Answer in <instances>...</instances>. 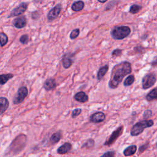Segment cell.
<instances>
[{"label": "cell", "mask_w": 157, "mask_h": 157, "mask_svg": "<svg viewBox=\"0 0 157 157\" xmlns=\"http://www.w3.org/2000/svg\"><path fill=\"white\" fill-rule=\"evenodd\" d=\"M131 72V64L128 61H123L115 65L111 71L109 87L111 89H117L122 82L123 78Z\"/></svg>", "instance_id": "1"}, {"label": "cell", "mask_w": 157, "mask_h": 157, "mask_svg": "<svg viewBox=\"0 0 157 157\" xmlns=\"http://www.w3.org/2000/svg\"><path fill=\"white\" fill-rule=\"evenodd\" d=\"M131 31V28L128 26H117L110 31V36L115 40H122L130 34Z\"/></svg>", "instance_id": "2"}, {"label": "cell", "mask_w": 157, "mask_h": 157, "mask_svg": "<svg viewBox=\"0 0 157 157\" xmlns=\"http://www.w3.org/2000/svg\"><path fill=\"white\" fill-rule=\"evenodd\" d=\"M154 124L152 120H144L138 122L133 126L130 131V134L132 136H138L141 134L145 129L152 127Z\"/></svg>", "instance_id": "3"}, {"label": "cell", "mask_w": 157, "mask_h": 157, "mask_svg": "<svg viewBox=\"0 0 157 157\" xmlns=\"http://www.w3.org/2000/svg\"><path fill=\"white\" fill-rule=\"evenodd\" d=\"M156 82V74L155 72H150L144 76L142 79V87L144 90L151 88Z\"/></svg>", "instance_id": "4"}, {"label": "cell", "mask_w": 157, "mask_h": 157, "mask_svg": "<svg viewBox=\"0 0 157 157\" xmlns=\"http://www.w3.org/2000/svg\"><path fill=\"white\" fill-rule=\"evenodd\" d=\"M124 127L123 125L120 126L119 128H117L115 130H114L110 136L106 139L104 145L106 146H110L112 145L116 140L119 138L124 133Z\"/></svg>", "instance_id": "5"}, {"label": "cell", "mask_w": 157, "mask_h": 157, "mask_svg": "<svg viewBox=\"0 0 157 157\" xmlns=\"http://www.w3.org/2000/svg\"><path fill=\"white\" fill-rule=\"evenodd\" d=\"M28 95V90L26 87L22 86L20 87L17 92L16 95L13 98V103L14 104H19L22 103L26 97Z\"/></svg>", "instance_id": "6"}, {"label": "cell", "mask_w": 157, "mask_h": 157, "mask_svg": "<svg viewBox=\"0 0 157 157\" xmlns=\"http://www.w3.org/2000/svg\"><path fill=\"white\" fill-rule=\"evenodd\" d=\"M28 9V4L25 2L21 3L18 6L15 8L10 13L8 18L13 17L15 16H21V15L23 14Z\"/></svg>", "instance_id": "7"}, {"label": "cell", "mask_w": 157, "mask_h": 157, "mask_svg": "<svg viewBox=\"0 0 157 157\" xmlns=\"http://www.w3.org/2000/svg\"><path fill=\"white\" fill-rule=\"evenodd\" d=\"M62 10V6L61 4H58L53 8H52L47 14V18L49 21H53L58 18Z\"/></svg>", "instance_id": "8"}, {"label": "cell", "mask_w": 157, "mask_h": 157, "mask_svg": "<svg viewBox=\"0 0 157 157\" xmlns=\"http://www.w3.org/2000/svg\"><path fill=\"white\" fill-rule=\"evenodd\" d=\"M106 119V115L104 112L98 111L93 113L90 117V122L93 124H99Z\"/></svg>", "instance_id": "9"}, {"label": "cell", "mask_w": 157, "mask_h": 157, "mask_svg": "<svg viewBox=\"0 0 157 157\" xmlns=\"http://www.w3.org/2000/svg\"><path fill=\"white\" fill-rule=\"evenodd\" d=\"M74 55L73 54H65L61 60V63H62V65L63 66V68L65 69H68L69 68H70L73 62V57H74Z\"/></svg>", "instance_id": "10"}, {"label": "cell", "mask_w": 157, "mask_h": 157, "mask_svg": "<svg viewBox=\"0 0 157 157\" xmlns=\"http://www.w3.org/2000/svg\"><path fill=\"white\" fill-rule=\"evenodd\" d=\"M26 23H27L26 18L25 16H19L16 19H15L14 20H13L12 21L13 26L15 28L18 29H21L24 28L26 25Z\"/></svg>", "instance_id": "11"}, {"label": "cell", "mask_w": 157, "mask_h": 157, "mask_svg": "<svg viewBox=\"0 0 157 157\" xmlns=\"http://www.w3.org/2000/svg\"><path fill=\"white\" fill-rule=\"evenodd\" d=\"M57 87V82L54 78H47V79L44 82L43 84V87L46 91H51L55 89Z\"/></svg>", "instance_id": "12"}, {"label": "cell", "mask_w": 157, "mask_h": 157, "mask_svg": "<svg viewBox=\"0 0 157 157\" xmlns=\"http://www.w3.org/2000/svg\"><path fill=\"white\" fill-rule=\"evenodd\" d=\"M74 99L77 102L85 103L89 101V98L84 92L81 91L75 93V95L74 96Z\"/></svg>", "instance_id": "13"}, {"label": "cell", "mask_w": 157, "mask_h": 157, "mask_svg": "<svg viewBox=\"0 0 157 157\" xmlns=\"http://www.w3.org/2000/svg\"><path fill=\"white\" fill-rule=\"evenodd\" d=\"M72 149V145L69 142H65L61 145L57 150V153L64 155L71 151Z\"/></svg>", "instance_id": "14"}, {"label": "cell", "mask_w": 157, "mask_h": 157, "mask_svg": "<svg viewBox=\"0 0 157 157\" xmlns=\"http://www.w3.org/2000/svg\"><path fill=\"white\" fill-rule=\"evenodd\" d=\"M9 106V102L5 97L0 98V114L2 115L5 112Z\"/></svg>", "instance_id": "15"}, {"label": "cell", "mask_w": 157, "mask_h": 157, "mask_svg": "<svg viewBox=\"0 0 157 157\" xmlns=\"http://www.w3.org/2000/svg\"><path fill=\"white\" fill-rule=\"evenodd\" d=\"M85 6V3L82 1L74 2L71 5V9L74 12L81 11Z\"/></svg>", "instance_id": "16"}, {"label": "cell", "mask_w": 157, "mask_h": 157, "mask_svg": "<svg viewBox=\"0 0 157 157\" xmlns=\"http://www.w3.org/2000/svg\"><path fill=\"white\" fill-rule=\"evenodd\" d=\"M137 149H138V147L136 145H131L127 147L126 148H125L123 153L125 156H132L136 153Z\"/></svg>", "instance_id": "17"}, {"label": "cell", "mask_w": 157, "mask_h": 157, "mask_svg": "<svg viewBox=\"0 0 157 157\" xmlns=\"http://www.w3.org/2000/svg\"><path fill=\"white\" fill-rule=\"evenodd\" d=\"M109 70V65H106L99 68L98 73H97V79L98 81L102 80V78L104 77L106 74L107 72Z\"/></svg>", "instance_id": "18"}, {"label": "cell", "mask_w": 157, "mask_h": 157, "mask_svg": "<svg viewBox=\"0 0 157 157\" xmlns=\"http://www.w3.org/2000/svg\"><path fill=\"white\" fill-rule=\"evenodd\" d=\"M14 74L12 73H8V74H2L0 75V84L1 85H3L7 83V82L11 79L14 77Z\"/></svg>", "instance_id": "19"}, {"label": "cell", "mask_w": 157, "mask_h": 157, "mask_svg": "<svg viewBox=\"0 0 157 157\" xmlns=\"http://www.w3.org/2000/svg\"><path fill=\"white\" fill-rule=\"evenodd\" d=\"M61 138H62V133L60 131H59L52 134V136L50 138V141L51 144H55L58 143L61 140Z\"/></svg>", "instance_id": "20"}, {"label": "cell", "mask_w": 157, "mask_h": 157, "mask_svg": "<svg viewBox=\"0 0 157 157\" xmlns=\"http://www.w3.org/2000/svg\"><path fill=\"white\" fill-rule=\"evenodd\" d=\"M157 99V90L156 88L153 89L152 90H151L146 96H145V99L148 101H152L153 100H156Z\"/></svg>", "instance_id": "21"}, {"label": "cell", "mask_w": 157, "mask_h": 157, "mask_svg": "<svg viewBox=\"0 0 157 157\" xmlns=\"http://www.w3.org/2000/svg\"><path fill=\"white\" fill-rule=\"evenodd\" d=\"M134 81H135V77H134V75H133V74H131V75H128L125 79V81H124V82L123 83L125 87H129V86L131 85L134 83Z\"/></svg>", "instance_id": "22"}, {"label": "cell", "mask_w": 157, "mask_h": 157, "mask_svg": "<svg viewBox=\"0 0 157 157\" xmlns=\"http://www.w3.org/2000/svg\"><path fill=\"white\" fill-rule=\"evenodd\" d=\"M0 39H1V47H3L8 43V37L5 33H0Z\"/></svg>", "instance_id": "23"}, {"label": "cell", "mask_w": 157, "mask_h": 157, "mask_svg": "<svg viewBox=\"0 0 157 157\" xmlns=\"http://www.w3.org/2000/svg\"><path fill=\"white\" fill-rule=\"evenodd\" d=\"M142 7L141 5H133L130 6V12L132 14H136L137 13H138L141 9H142Z\"/></svg>", "instance_id": "24"}, {"label": "cell", "mask_w": 157, "mask_h": 157, "mask_svg": "<svg viewBox=\"0 0 157 157\" xmlns=\"http://www.w3.org/2000/svg\"><path fill=\"white\" fill-rule=\"evenodd\" d=\"M80 34V29L79 28H75L71 31L70 34H69V38L72 40L76 39Z\"/></svg>", "instance_id": "25"}, {"label": "cell", "mask_w": 157, "mask_h": 157, "mask_svg": "<svg viewBox=\"0 0 157 157\" xmlns=\"http://www.w3.org/2000/svg\"><path fill=\"white\" fill-rule=\"evenodd\" d=\"M95 141L93 139H89L84 143V144L82 145V148L87 147V148H92L95 147Z\"/></svg>", "instance_id": "26"}, {"label": "cell", "mask_w": 157, "mask_h": 157, "mask_svg": "<svg viewBox=\"0 0 157 157\" xmlns=\"http://www.w3.org/2000/svg\"><path fill=\"white\" fill-rule=\"evenodd\" d=\"M19 41L22 44H26L29 41V36L27 34H23L19 39Z\"/></svg>", "instance_id": "27"}, {"label": "cell", "mask_w": 157, "mask_h": 157, "mask_svg": "<svg viewBox=\"0 0 157 157\" xmlns=\"http://www.w3.org/2000/svg\"><path fill=\"white\" fill-rule=\"evenodd\" d=\"M82 113V109L80 108H77L72 110L71 113V117L73 119H75L77 117H78L81 113Z\"/></svg>", "instance_id": "28"}, {"label": "cell", "mask_w": 157, "mask_h": 157, "mask_svg": "<svg viewBox=\"0 0 157 157\" xmlns=\"http://www.w3.org/2000/svg\"><path fill=\"white\" fill-rule=\"evenodd\" d=\"M122 52L123 51L120 49H116L113 51L112 52V56L113 57H120L122 55Z\"/></svg>", "instance_id": "29"}, {"label": "cell", "mask_w": 157, "mask_h": 157, "mask_svg": "<svg viewBox=\"0 0 157 157\" xmlns=\"http://www.w3.org/2000/svg\"><path fill=\"white\" fill-rule=\"evenodd\" d=\"M152 111L150 109L145 110L143 113V118L145 120H147L148 118H150L152 116Z\"/></svg>", "instance_id": "30"}, {"label": "cell", "mask_w": 157, "mask_h": 157, "mask_svg": "<svg viewBox=\"0 0 157 157\" xmlns=\"http://www.w3.org/2000/svg\"><path fill=\"white\" fill-rule=\"evenodd\" d=\"M117 3H118V2H117V1L110 2L107 4V5L106 6L105 10H106V11H110V10L116 5V4H117Z\"/></svg>", "instance_id": "31"}, {"label": "cell", "mask_w": 157, "mask_h": 157, "mask_svg": "<svg viewBox=\"0 0 157 157\" xmlns=\"http://www.w3.org/2000/svg\"><path fill=\"white\" fill-rule=\"evenodd\" d=\"M148 146H149V143L148 142L146 143V144H144V145H142L141 146H140L139 148V150H138L139 153H143L144 151H145L148 148Z\"/></svg>", "instance_id": "32"}, {"label": "cell", "mask_w": 157, "mask_h": 157, "mask_svg": "<svg viewBox=\"0 0 157 157\" xmlns=\"http://www.w3.org/2000/svg\"><path fill=\"white\" fill-rule=\"evenodd\" d=\"M102 156H110V157H113L115 156V152L114 151H108L104 153Z\"/></svg>", "instance_id": "33"}, {"label": "cell", "mask_w": 157, "mask_h": 157, "mask_svg": "<svg viewBox=\"0 0 157 157\" xmlns=\"http://www.w3.org/2000/svg\"><path fill=\"white\" fill-rule=\"evenodd\" d=\"M31 17L33 20H37L39 17H40V15H39V13L37 11H36L32 12Z\"/></svg>", "instance_id": "34"}, {"label": "cell", "mask_w": 157, "mask_h": 157, "mask_svg": "<svg viewBox=\"0 0 157 157\" xmlns=\"http://www.w3.org/2000/svg\"><path fill=\"white\" fill-rule=\"evenodd\" d=\"M142 47H141V46H138V47H136L134 48V51H137V52H138V53L142 52Z\"/></svg>", "instance_id": "35"}, {"label": "cell", "mask_w": 157, "mask_h": 157, "mask_svg": "<svg viewBox=\"0 0 157 157\" xmlns=\"http://www.w3.org/2000/svg\"><path fill=\"white\" fill-rule=\"evenodd\" d=\"M156 64H157V62H156V58L155 57L154 61H153L152 63V65L153 66H156Z\"/></svg>", "instance_id": "36"}, {"label": "cell", "mask_w": 157, "mask_h": 157, "mask_svg": "<svg viewBox=\"0 0 157 157\" xmlns=\"http://www.w3.org/2000/svg\"><path fill=\"white\" fill-rule=\"evenodd\" d=\"M98 2H99V3H104L107 2V1H99V0H98Z\"/></svg>", "instance_id": "37"}]
</instances>
